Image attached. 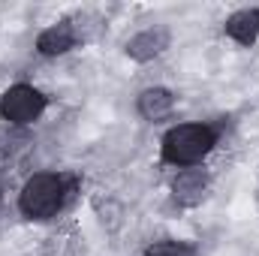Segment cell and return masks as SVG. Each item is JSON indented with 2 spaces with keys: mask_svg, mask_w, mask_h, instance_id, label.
<instances>
[{
  "mask_svg": "<svg viewBox=\"0 0 259 256\" xmlns=\"http://www.w3.org/2000/svg\"><path fill=\"white\" fill-rule=\"evenodd\" d=\"M217 145V133L208 124H181L163 136V160L172 166H193Z\"/></svg>",
  "mask_w": 259,
  "mask_h": 256,
  "instance_id": "7a4b0ae2",
  "label": "cell"
},
{
  "mask_svg": "<svg viewBox=\"0 0 259 256\" xmlns=\"http://www.w3.org/2000/svg\"><path fill=\"white\" fill-rule=\"evenodd\" d=\"M42 112H46V97L36 88H30V84H15V88H9L0 97V115H3V121H9L15 127L33 124Z\"/></svg>",
  "mask_w": 259,
  "mask_h": 256,
  "instance_id": "3957f363",
  "label": "cell"
},
{
  "mask_svg": "<svg viewBox=\"0 0 259 256\" xmlns=\"http://www.w3.org/2000/svg\"><path fill=\"white\" fill-rule=\"evenodd\" d=\"M226 33H229L235 42H241V46L256 42V36H259V9H238L235 15H229Z\"/></svg>",
  "mask_w": 259,
  "mask_h": 256,
  "instance_id": "ba28073f",
  "label": "cell"
},
{
  "mask_svg": "<svg viewBox=\"0 0 259 256\" xmlns=\"http://www.w3.org/2000/svg\"><path fill=\"white\" fill-rule=\"evenodd\" d=\"M78 42V33L69 21H58L52 27H46L36 39V49L46 55V58H58V55H66L69 49H75Z\"/></svg>",
  "mask_w": 259,
  "mask_h": 256,
  "instance_id": "8992f818",
  "label": "cell"
},
{
  "mask_svg": "<svg viewBox=\"0 0 259 256\" xmlns=\"http://www.w3.org/2000/svg\"><path fill=\"white\" fill-rule=\"evenodd\" d=\"M208 187H211L208 172H202V169H184V172H178L175 181H172V196H175L178 205L193 208V205H199V202L208 196Z\"/></svg>",
  "mask_w": 259,
  "mask_h": 256,
  "instance_id": "277c9868",
  "label": "cell"
},
{
  "mask_svg": "<svg viewBox=\"0 0 259 256\" xmlns=\"http://www.w3.org/2000/svg\"><path fill=\"white\" fill-rule=\"evenodd\" d=\"M148 256H193V247L184 241H157L148 247Z\"/></svg>",
  "mask_w": 259,
  "mask_h": 256,
  "instance_id": "9c48e42d",
  "label": "cell"
},
{
  "mask_svg": "<svg viewBox=\"0 0 259 256\" xmlns=\"http://www.w3.org/2000/svg\"><path fill=\"white\" fill-rule=\"evenodd\" d=\"M64 199H66L64 175L39 172V175H30L27 184L21 187L18 205H21L24 217H30V220H49V217H55L64 208Z\"/></svg>",
  "mask_w": 259,
  "mask_h": 256,
  "instance_id": "6da1fadb",
  "label": "cell"
},
{
  "mask_svg": "<svg viewBox=\"0 0 259 256\" xmlns=\"http://www.w3.org/2000/svg\"><path fill=\"white\" fill-rule=\"evenodd\" d=\"M169 30L166 27H148V30H142V33H136L133 39L127 42V55L133 61H154L157 55H163L166 49H169Z\"/></svg>",
  "mask_w": 259,
  "mask_h": 256,
  "instance_id": "5b68a950",
  "label": "cell"
},
{
  "mask_svg": "<svg viewBox=\"0 0 259 256\" xmlns=\"http://www.w3.org/2000/svg\"><path fill=\"white\" fill-rule=\"evenodd\" d=\"M136 109H139V115H142L145 121H163V118H169L172 109H175V94L166 91V88H148V91L139 94Z\"/></svg>",
  "mask_w": 259,
  "mask_h": 256,
  "instance_id": "52a82bcc",
  "label": "cell"
}]
</instances>
